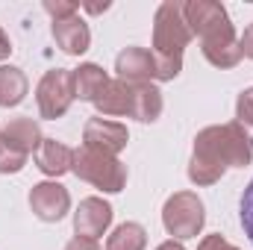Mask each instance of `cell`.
<instances>
[{"label":"cell","mask_w":253,"mask_h":250,"mask_svg":"<svg viewBox=\"0 0 253 250\" xmlns=\"http://www.w3.org/2000/svg\"><path fill=\"white\" fill-rule=\"evenodd\" d=\"M112 215L115 212L103 197H85V200H80V206L74 212V233L85 236V239H97L109 230Z\"/></svg>","instance_id":"obj_8"},{"label":"cell","mask_w":253,"mask_h":250,"mask_svg":"<svg viewBox=\"0 0 253 250\" xmlns=\"http://www.w3.org/2000/svg\"><path fill=\"white\" fill-rule=\"evenodd\" d=\"M30 209L36 212L39 221L44 224H56L62 221L71 209V194L62 183L56 180H44V183H36L30 191Z\"/></svg>","instance_id":"obj_7"},{"label":"cell","mask_w":253,"mask_h":250,"mask_svg":"<svg viewBox=\"0 0 253 250\" xmlns=\"http://www.w3.org/2000/svg\"><path fill=\"white\" fill-rule=\"evenodd\" d=\"M239 218H242V230H245V236L251 239V245H253V180L248 183L245 194H242V203H239Z\"/></svg>","instance_id":"obj_22"},{"label":"cell","mask_w":253,"mask_h":250,"mask_svg":"<svg viewBox=\"0 0 253 250\" xmlns=\"http://www.w3.org/2000/svg\"><path fill=\"white\" fill-rule=\"evenodd\" d=\"M83 141L88 147H97L103 153H112L118 156L129 141V132H126L124 124L118 121H109V118H88L85 126H83Z\"/></svg>","instance_id":"obj_9"},{"label":"cell","mask_w":253,"mask_h":250,"mask_svg":"<svg viewBox=\"0 0 253 250\" xmlns=\"http://www.w3.org/2000/svg\"><path fill=\"white\" fill-rule=\"evenodd\" d=\"M74 100H77V97H74L71 71H65V68L47 71V74L39 80V85H36V103H39L42 118H47V121L62 118L65 112L71 109Z\"/></svg>","instance_id":"obj_6"},{"label":"cell","mask_w":253,"mask_h":250,"mask_svg":"<svg viewBox=\"0 0 253 250\" xmlns=\"http://www.w3.org/2000/svg\"><path fill=\"white\" fill-rule=\"evenodd\" d=\"M109 9V3H103V6H94V3H88L85 6V12H91V15H100V12H106Z\"/></svg>","instance_id":"obj_30"},{"label":"cell","mask_w":253,"mask_h":250,"mask_svg":"<svg viewBox=\"0 0 253 250\" xmlns=\"http://www.w3.org/2000/svg\"><path fill=\"white\" fill-rule=\"evenodd\" d=\"M24 165H27V153L9 147V144L0 138V174H18Z\"/></svg>","instance_id":"obj_21"},{"label":"cell","mask_w":253,"mask_h":250,"mask_svg":"<svg viewBox=\"0 0 253 250\" xmlns=\"http://www.w3.org/2000/svg\"><path fill=\"white\" fill-rule=\"evenodd\" d=\"M239 47H242V56L253 59V24H251V27H245L242 39H239Z\"/></svg>","instance_id":"obj_27"},{"label":"cell","mask_w":253,"mask_h":250,"mask_svg":"<svg viewBox=\"0 0 253 250\" xmlns=\"http://www.w3.org/2000/svg\"><path fill=\"white\" fill-rule=\"evenodd\" d=\"M71 83H74V97L80 100H88V103H97L109 85V77L100 65L94 62H83L80 68L71 71Z\"/></svg>","instance_id":"obj_12"},{"label":"cell","mask_w":253,"mask_h":250,"mask_svg":"<svg viewBox=\"0 0 253 250\" xmlns=\"http://www.w3.org/2000/svg\"><path fill=\"white\" fill-rule=\"evenodd\" d=\"M236 118L242 126H253V88H245L236 100Z\"/></svg>","instance_id":"obj_23"},{"label":"cell","mask_w":253,"mask_h":250,"mask_svg":"<svg viewBox=\"0 0 253 250\" xmlns=\"http://www.w3.org/2000/svg\"><path fill=\"white\" fill-rule=\"evenodd\" d=\"M77 3L74 0H44V12L53 18V21H62V18H71V15H77Z\"/></svg>","instance_id":"obj_24"},{"label":"cell","mask_w":253,"mask_h":250,"mask_svg":"<svg viewBox=\"0 0 253 250\" xmlns=\"http://www.w3.org/2000/svg\"><path fill=\"white\" fill-rule=\"evenodd\" d=\"M156 250H186V248H183L180 242H174V239H171V242H162V245H159Z\"/></svg>","instance_id":"obj_29"},{"label":"cell","mask_w":253,"mask_h":250,"mask_svg":"<svg viewBox=\"0 0 253 250\" xmlns=\"http://www.w3.org/2000/svg\"><path fill=\"white\" fill-rule=\"evenodd\" d=\"M53 39L68 56H83L91 44V30L80 15H71L62 21H53Z\"/></svg>","instance_id":"obj_11"},{"label":"cell","mask_w":253,"mask_h":250,"mask_svg":"<svg viewBox=\"0 0 253 250\" xmlns=\"http://www.w3.org/2000/svg\"><path fill=\"white\" fill-rule=\"evenodd\" d=\"M27 74L15 65H0V106H18L27 97Z\"/></svg>","instance_id":"obj_17"},{"label":"cell","mask_w":253,"mask_h":250,"mask_svg":"<svg viewBox=\"0 0 253 250\" xmlns=\"http://www.w3.org/2000/svg\"><path fill=\"white\" fill-rule=\"evenodd\" d=\"M183 15H186L191 36H200L203 44L236 39V27L224 9V3H218V0H189L183 6Z\"/></svg>","instance_id":"obj_5"},{"label":"cell","mask_w":253,"mask_h":250,"mask_svg":"<svg viewBox=\"0 0 253 250\" xmlns=\"http://www.w3.org/2000/svg\"><path fill=\"white\" fill-rule=\"evenodd\" d=\"M227 174V168L209 162V159H200V156H191L189 162V180L194 186H215L221 177Z\"/></svg>","instance_id":"obj_20"},{"label":"cell","mask_w":253,"mask_h":250,"mask_svg":"<svg viewBox=\"0 0 253 250\" xmlns=\"http://www.w3.org/2000/svg\"><path fill=\"white\" fill-rule=\"evenodd\" d=\"M94 106L106 118H121V115H129L132 118V109H135V85H129L124 80H109L103 97Z\"/></svg>","instance_id":"obj_14"},{"label":"cell","mask_w":253,"mask_h":250,"mask_svg":"<svg viewBox=\"0 0 253 250\" xmlns=\"http://www.w3.org/2000/svg\"><path fill=\"white\" fill-rule=\"evenodd\" d=\"M65 250H100V245H97V239H85V236H74L68 245H65Z\"/></svg>","instance_id":"obj_26"},{"label":"cell","mask_w":253,"mask_h":250,"mask_svg":"<svg viewBox=\"0 0 253 250\" xmlns=\"http://www.w3.org/2000/svg\"><path fill=\"white\" fill-rule=\"evenodd\" d=\"M33 159H36V165H39L42 174H47V177H62V174L71 171L74 150H71L68 144H62V141H56V138H44Z\"/></svg>","instance_id":"obj_15"},{"label":"cell","mask_w":253,"mask_h":250,"mask_svg":"<svg viewBox=\"0 0 253 250\" xmlns=\"http://www.w3.org/2000/svg\"><path fill=\"white\" fill-rule=\"evenodd\" d=\"M203 56L206 62L227 71V68H236L242 62V47H239V39H224V42H206L203 44Z\"/></svg>","instance_id":"obj_19"},{"label":"cell","mask_w":253,"mask_h":250,"mask_svg":"<svg viewBox=\"0 0 253 250\" xmlns=\"http://www.w3.org/2000/svg\"><path fill=\"white\" fill-rule=\"evenodd\" d=\"M206 224V206L194 191H174L162 206V227L177 242L197 239Z\"/></svg>","instance_id":"obj_4"},{"label":"cell","mask_w":253,"mask_h":250,"mask_svg":"<svg viewBox=\"0 0 253 250\" xmlns=\"http://www.w3.org/2000/svg\"><path fill=\"white\" fill-rule=\"evenodd\" d=\"M9 53H12V42H9V36L3 33V27H0V62L9 59Z\"/></svg>","instance_id":"obj_28"},{"label":"cell","mask_w":253,"mask_h":250,"mask_svg":"<svg viewBox=\"0 0 253 250\" xmlns=\"http://www.w3.org/2000/svg\"><path fill=\"white\" fill-rule=\"evenodd\" d=\"M71 171H74L80 180L91 183L94 188H100V191H106V194H118V191H124V186H126V165L124 162H121L118 156L103 153V150L88 147V144H83V147L74 150Z\"/></svg>","instance_id":"obj_3"},{"label":"cell","mask_w":253,"mask_h":250,"mask_svg":"<svg viewBox=\"0 0 253 250\" xmlns=\"http://www.w3.org/2000/svg\"><path fill=\"white\" fill-rule=\"evenodd\" d=\"M144 248H147V230L135 221H124L106 239V250H144Z\"/></svg>","instance_id":"obj_18"},{"label":"cell","mask_w":253,"mask_h":250,"mask_svg":"<svg viewBox=\"0 0 253 250\" xmlns=\"http://www.w3.org/2000/svg\"><path fill=\"white\" fill-rule=\"evenodd\" d=\"M221 168H248L253 162V138L239 121L206 126L194 135V153Z\"/></svg>","instance_id":"obj_2"},{"label":"cell","mask_w":253,"mask_h":250,"mask_svg":"<svg viewBox=\"0 0 253 250\" xmlns=\"http://www.w3.org/2000/svg\"><path fill=\"white\" fill-rule=\"evenodd\" d=\"M115 71H118V80H124L129 85L153 83V80H156V59H153V50H147V47H124V50L115 56Z\"/></svg>","instance_id":"obj_10"},{"label":"cell","mask_w":253,"mask_h":250,"mask_svg":"<svg viewBox=\"0 0 253 250\" xmlns=\"http://www.w3.org/2000/svg\"><path fill=\"white\" fill-rule=\"evenodd\" d=\"M180 0H165L153 15V59L156 80H177L183 71V53L191 42V30L186 24Z\"/></svg>","instance_id":"obj_1"},{"label":"cell","mask_w":253,"mask_h":250,"mask_svg":"<svg viewBox=\"0 0 253 250\" xmlns=\"http://www.w3.org/2000/svg\"><path fill=\"white\" fill-rule=\"evenodd\" d=\"M162 106H165L162 91H159L153 83H141V85H135V109H132V118H135V121H141V124H153V121H159Z\"/></svg>","instance_id":"obj_16"},{"label":"cell","mask_w":253,"mask_h":250,"mask_svg":"<svg viewBox=\"0 0 253 250\" xmlns=\"http://www.w3.org/2000/svg\"><path fill=\"white\" fill-rule=\"evenodd\" d=\"M197 250H239V248L230 245L221 233H215V236H203V242L197 245Z\"/></svg>","instance_id":"obj_25"},{"label":"cell","mask_w":253,"mask_h":250,"mask_svg":"<svg viewBox=\"0 0 253 250\" xmlns=\"http://www.w3.org/2000/svg\"><path fill=\"white\" fill-rule=\"evenodd\" d=\"M0 138H3L9 147L27 153V156H30V153L36 156V150H39L42 141H44L42 126H39V121H33V118H12L9 124L0 129Z\"/></svg>","instance_id":"obj_13"}]
</instances>
